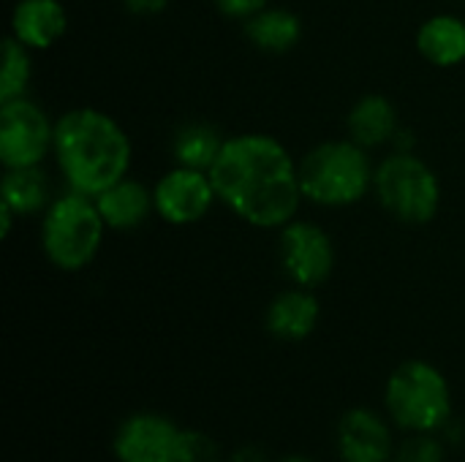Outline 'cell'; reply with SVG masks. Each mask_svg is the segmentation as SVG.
<instances>
[{
  "mask_svg": "<svg viewBox=\"0 0 465 462\" xmlns=\"http://www.w3.org/2000/svg\"><path fill=\"white\" fill-rule=\"evenodd\" d=\"M210 177L218 202L251 229L278 231L305 204L300 158L272 133L245 131L226 136Z\"/></svg>",
  "mask_w": 465,
  "mask_h": 462,
  "instance_id": "6da1fadb",
  "label": "cell"
},
{
  "mask_svg": "<svg viewBox=\"0 0 465 462\" xmlns=\"http://www.w3.org/2000/svg\"><path fill=\"white\" fill-rule=\"evenodd\" d=\"M52 163L63 188L95 199L131 174L134 142L109 112L98 106H71L54 117Z\"/></svg>",
  "mask_w": 465,
  "mask_h": 462,
  "instance_id": "7a4b0ae2",
  "label": "cell"
},
{
  "mask_svg": "<svg viewBox=\"0 0 465 462\" xmlns=\"http://www.w3.org/2000/svg\"><path fill=\"white\" fill-rule=\"evenodd\" d=\"M376 161L349 136L324 139L300 155V188L305 204L349 210L373 196Z\"/></svg>",
  "mask_w": 465,
  "mask_h": 462,
  "instance_id": "3957f363",
  "label": "cell"
},
{
  "mask_svg": "<svg viewBox=\"0 0 465 462\" xmlns=\"http://www.w3.org/2000/svg\"><path fill=\"white\" fill-rule=\"evenodd\" d=\"M106 231L95 199L63 188L38 218V248L57 272L76 275L98 259Z\"/></svg>",
  "mask_w": 465,
  "mask_h": 462,
  "instance_id": "277c9868",
  "label": "cell"
},
{
  "mask_svg": "<svg viewBox=\"0 0 465 462\" xmlns=\"http://www.w3.org/2000/svg\"><path fill=\"white\" fill-rule=\"evenodd\" d=\"M376 204L403 226H428L439 218L444 188L439 172L414 150H390L376 161Z\"/></svg>",
  "mask_w": 465,
  "mask_h": 462,
  "instance_id": "5b68a950",
  "label": "cell"
},
{
  "mask_svg": "<svg viewBox=\"0 0 465 462\" xmlns=\"http://www.w3.org/2000/svg\"><path fill=\"white\" fill-rule=\"evenodd\" d=\"M384 406L398 428L409 433H436L452 417V389L436 365L409 359L387 378Z\"/></svg>",
  "mask_w": 465,
  "mask_h": 462,
  "instance_id": "8992f818",
  "label": "cell"
},
{
  "mask_svg": "<svg viewBox=\"0 0 465 462\" xmlns=\"http://www.w3.org/2000/svg\"><path fill=\"white\" fill-rule=\"evenodd\" d=\"M54 117L30 95L0 101V166L27 169L52 158Z\"/></svg>",
  "mask_w": 465,
  "mask_h": 462,
  "instance_id": "52a82bcc",
  "label": "cell"
},
{
  "mask_svg": "<svg viewBox=\"0 0 465 462\" xmlns=\"http://www.w3.org/2000/svg\"><path fill=\"white\" fill-rule=\"evenodd\" d=\"M278 234V264L292 286L319 289L324 286L338 264V248L332 234L302 215L289 221Z\"/></svg>",
  "mask_w": 465,
  "mask_h": 462,
  "instance_id": "ba28073f",
  "label": "cell"
},
{
  "mask_svg": "<svg viewBox=\"0 0 465 462\" xmlns=\"http://www.w3.org/2000/svg\"><path fill=\"white\" fill-rule=\"evenodd\" d=\"M153 202L155 218L174 229L202 223L221 204L210 172L174 163L153 182Z\"/></svg>",
  "mask_w": 465,
  "mask_h": 462,
  "instance_id": "9c48e42d",
  "label": "cell"
},
{
  "mask_svg": "<svg viewBox=\"0 0 465 462\" xmlns=\"http://www.w3.org/2000/svg\"><path fill=\"white\" fill-rule=\"evenodd\" d=\"M180 428L161 414H134L114 433L117 462H174Z\"/></svg>",
  "mask_w": 465,
  "mask_h": 462,
  "instance_id": "30bf717a",
  "label": "cell"
},
{
  "mask_svg": "<svg viewBox=\"0 0 465 462\" xmlns=\"http://www.w3.org/2000/svg\"><path fill=\"white\" fill-rule=\"evenodd\" d=\"M71 16L63 0H16L8 14V35L30 52H49L68 33Z\"/></svg>",
  "mask_w": 465,
  "mask_h": 462,
  "instance_id": "8fae6325",
  "label": "cell"
},
{
  "mask_svg": "<svg viewBox=\"0 0 465 462\" xmlns=\"http://www.w3.org/2000/svg\"><path fill=\"white\" fill-rule=\"evenodd\" d=\"M338 455L343 462H392L390 425L371 408H351L338 425Z\"/></svg>",
  "mask_w": 465,
  "mask_h": 462,
  "instance_id": "7c38bea8",
  "label": "cell"
},
{
  "mask_svg": "<svg viewBox=\"0 0 465 462\" xmlns=\"http://www.w3.org/2000/svg\"><path fill=\"white\" fill-rule=\"evenodd\" d=\"M401 131V112L384 93H365L346 112V136L371 152L392 147Z\"/></svg>",
  "mask_w": 465,
  "mask_h": 462,
  "instance_id": "4fadbf2b",
  "label": "cell"
},
{
  "mask_svg": "<svg viewBox=\"0 0 465 462\" xmlns=\"http://www.w3.org/2000/svg\"><path fill=\"white\" fill-rule=\"evenodd\" d=\"M322 319V302L313 289L289 286L278 291L267 310H264V327L272 338L283 343H300L311 338Z\"/></svg>",
  "mask_w": 465,
  "mask_h": 462,
  "instance_id": "5bb4252c",
  "label": "cell"
},
{
  "mask_svg": "<svg viewBox=\"0 0 465 462\" xmlns=\"http://www.w3.org/2000/svg\"><path fill=\"white\" fill-rule=\"evenodd\" d=\"M95 207L109 231H117V234L136 231L155 215L153 185L128 174L117 180L114 185H109L104 193H98Z\"/></svg>",
  "mask_w": 465,
  "mask_h": 462,
  "instance_id": "9a60e30c",
  "label": "cell"
},
{
  "mask_svg": "<svg viewBox=\"0 0 465 462\" xmlns=\"http://www.w3.org/2000/svg\"><path fill=\"white\" fill-rule=\"evenodd\" d=\"M245 41L262 54H289L305 35L302 16L289 5H264L245 22H240Z\"/></svg>",
  "mask_w": 465,
  "mask_h": 462,
  "instance_id": "2e32d148",
  "label": "cell"
},
{
  "mask_svg": "<svg viewBox=\"0 0 465 462\" xmlns=\"http://www.w3.org/2000/svg\"><path fill=\"white\" fill-rule=\"evenodd\" d=\"M414 46L433 68H458L465 63V19L452 11L425 16L414 33Z\"/></svg>",
  "mask_w": 465,
  "mask_h": 462,
  "instance_id": "e0dca14e",
  "label": "cell"
},
{
  "mask_svg": "<svg viewBox=\"0 0 465 462\" xmlns=\"http://www.w3.org/2000/svg\"><path fill=\"white\" fill-rule=\"evenodd\" d=\"M57 193L52 191V180L44 166L27 169H3L0 177V204H5L19 221L41 218Z\"/></svg>",
  "mask_w": 465,
  "mask_h": 462,
  "instance_id": "ac0fdd59",
  "label": "cell"
},
{
  "mask_svg": "<svg viewBox=\"0 0 465 462\" xmlns=\"http://www.w3.org/2000/svg\"><path fill=\"white\" fill-rule=\"evenodd\" d=\"M226 136L204 120H191L185 125H180L172 133V144H169V155L174 166H188V169H202L210 172L215 158L221 155Z\"/></svg>",
  "mask_w": 465,
  "mask_h": 462,
  "instance_id": "d6986e66",
  "label": "cell"
},
{
  "mask_svg": "<svg viewBox=\"0 0 465 462\" xmlns=\"http://www.w3.org/2000/svg\"><path fill=\"white\" fill-rule=\"evenodd\" d=\"M33 54L27 46L5 35L3 41V71H0V101H14L22 95H30L33 84Z\"/></svg>",
  "mask_w": 465,
  "mask_h": 462,
  "instance_id": "ffe728a7",
  "label": "cell"
},
{
  "mask_svg": "<svg viewBox=\"0 0 465 462\" xmlns=\"http://www.w3.org/2000/svg\"><path fill=\"white\" fill-rule=\"evenodd\" d=\"M174 462H221V449L213 438L196 430H180Z\"/></svg>",
  "mask_w": 465,
  "mask_h": 462,
  "instance_id": "44dd1931",
  "label": "cell"
},
{
  "mask_svg": "<svg viewBox=\"0 0 465 462\" xmlns=\"http://www.w3.org/2000/svg\"><path fill=\"white\" fill-rule=\"evenodd\" d=\"M392 462H444V447L433 438V433H414L398 452Z\"/></svg>",
  "mask_w": 465,
  "mask_h": 462,
  "instance_id": "7402d4cb",
  "label": "cell"
},
{
  "mask_svg": "<svg viewBox=\"0 0 465 462\" xmlns=\"http://www.w3.org/2000/svg\"><path fill=\"white\" fill-rule=\"evenodd\" d=\"M215 5V11L232 22H245L248 16H253L256 11H262L264 5H270L272 0H210Z\"/></svg>",
  "mask_w": 465,
  "mask_h": 462,
  "instance_id": "603a6c76",
  "label": "cell"
},
{
  "mask_svg": "<svg viewBox=\"0 0 465 462\" xmlns=\"http://www.w3.org/2000/svg\"><path fill=\"white\" fill-rule=\"evenodd\" d=\"M120 3L131 16H158L172 5V0H120Z\"/></svg>",
  "mask_w": 465,
  "mask_h": 462,
  "instance_id": "cb8c5ba5",
  "label": "cell"
},
{
  "mask_svg": "<svg viewBox=\"0 0 465 462\" xmlns=\"http://www.w3.org/2000/svg\"><path fill=\"white\" fill-rule=\"evenodd\" d=\"M16 223H19V218H16L5 204H0V237H3V240L11 237V231H14Z\"/></svg>",
  "mask_w": 465,
  "mask_h": 462,
  "instance_id": "d4e9b609",
  "label": "cell"
},
{
  "mask_svg": "<svg viewBox=\"0 0 465 462\" xmlns=\"http://www.w3.org/2000/svg\"><path fill=\"white\" fill-rule=\"evenodd\" d=\"M281 462H313L311 457H300V455H294V457H286V460Z\"/></svg>",
  "mask_w": 465,
  "mask_h": 462,
  "instance_id": "484cf974",
  "label": "cell"
}]
</instances>
